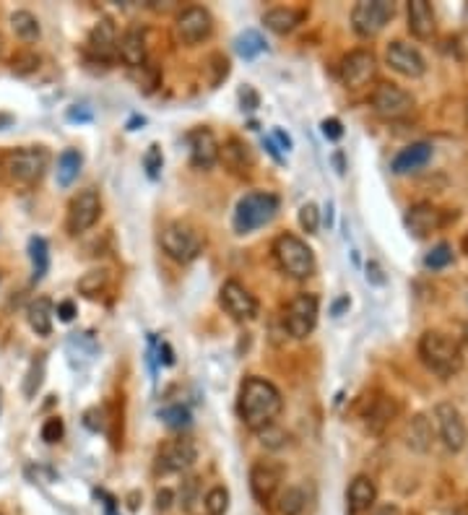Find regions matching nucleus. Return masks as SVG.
Returning <instances> with one entry per match:
<instances>
[{"instance_id":"nucleus-1","label":"nucleus","mask_w":468,"mask_h":515,"mask_svg":"<svg viewBox=\"0 0 468 515\" xmlns=\"http://www.w3.org/2000/svg\"><path fill=\"white\" fill-rule=\"evenodd\" d=\"M284 408V399H282V391L266 380V377H248L242 385H240V399H237V411H240V419L242 424L252 430V432H260L271 424H276L279 414Z\"/></svg>"},{"instance_id":"nucleus-2","label":"nucleus","mask_w":468,"mask_h":515,"mask_svg":"<svg viewBox=\"0 0 468 515\" xmlns=\"http://www.w3.org/2000/svg\"><path fill=\"white\" fill-rule=\"evenodd\" d=\"M419 357L424 368L442 380H450L464 368V352L458 341L440 331H424V336L419 338Z\"/></svg>"},{"instance_id":"nucleus-3","label":"nucleus","mask_w":468,"mask_h":515,"mask_svg":"<svg viewBox=\"0 0 468 515\" xmlns=\"http://www.w3.org/2000/svg\"><path fill=\"white\" fill-rule=\"evenodd\" d=\"M274 258H276L279 268H282L287 276L297 279V281L310 279V276L315 273V268H318L313 248H310L302 237L289 234V232L276 237V242H274Z\"/></svg>"},{"instance_id":"nucleus-4","label":"nucleus","mask_w":468,"mask_h":515,"mask_svg":"<svg viewBox=\"0 0 468 515\" xmlns=\"http://www.w3.org/2000/svg\"><path fill=\"white\" fill-rule=\"evenodd\" d=\"M279 195L274 193H248L245 198H240L234 217H232V226L237 234H250L255 229L271 224L279 214Z\"/></svg>"},{"instance_id":"nucleus-5","label":"nucleus","mask_w":468,"mask_h":515,"mask_svg":"<svg viewBox=\"0 0 468 515\" xmlns=\"http://www.w3.org/2000/svg\"><path fill=\"white\" fill-rule=\"evenodd\" d=\"M50 167V151L44 147H27L11 151L3 162V170L13 185H35L42 180V175Z\"/></svg>"},{"instance_id":"nucleus-6","label":"nucleus","mask_w":468,"mask_h":515,"mask_svg":"<svg viewBox=\"0 0 468 515\" xmlns=\"http://www.w3.org/2000/svg\"><path fill=\"white\" fill-rule=\"evenodd\" d=\"M162 250L178 263H193L203 250V237L185 221H172L159 232Z\"/></svg>"},{"instance_id":"nucleus-7","label":"nucleus","mask_w":468,"mask_h":515,"mask_svg":"<svg viewBox=\"0 0 468 515\" xmlns=\"http://www.w3.org/2000/svg\"><path fill=\"white\" fill-rule=\"evenodd\" d=\"M396 16L393 0H360L352 8V27L360 37H377Z\"/></svg>"},{"instance_id":"nucleus-8","label":"nucleus","mask_w":468,"mask_h":515,"mask_svg":"<svg viewBox=\"0 0 468 515\" xmlns=\"http://www.w3.org/2000/svg\"><path fill=\"white\" fill-rule=\"evenodd\" d=\"M318 315H321V299L315 295H297L287 305L284 313V326L291 338H307L318 326Z\"/></svg>"},{"instance_id":"nucleus-9","label":"nucleus","mask_w":468,"mask_h":515,"mask_svg":"<svg viewBox=\"0 0 468 515\" xmlns=\"http://www.w3.org/2000/svg\"><path fill=\"white\" fill-rule=\"evenodd\" d=\"M211 32H214V19L201 5L185 8L178 16V21H175V39L185 47H195V44L206 42L211 37Z\"/></svg>"},{"instance_id":"nucleus-10","label":"nucleus","mask_w":468,"mask_h":515,"mask_svg":"<svg viewBox=\"0 0 468 515\" xmlns=\"http://www.w3.org/2000/svg\"><path fill=\"white\" fill-rule=\"evenodd\" d=\"M434 424H437L440 440L445 442L448 450L461 453L466 448L468 427L466 422H464V414L456 406L448 404V401L434 406Z\"/></svg>"},{"instance_id":"nucleus-11","label":"nucleus","mask_w":468,"mask_h":515,"mask_svg":"<svg viewBox=\"0 0 468 515\" xmlns=\"http://www.w3.org/2000/svg\"><path fill=\"white\" fill-rule=\"evenodd\" d=\"M102 217V198L97 190H81L78 195H73L68 203V219L66 226L71 234H83L86 229H91Z\"/></svg>"},{"instance_id":"nucleus-12","label":"nucleus","mask_w":468,"mask_h":515,"mask_svg":"<svg viewBox=\"0 0 468 515\" xmlns=\"http://www.w3.org/2000/svg\"><path fill=\"white\" fill-rule=\"evenodd\" d=\"M372 110L385 120H401L414 110V97L396 83H380L369 97Z\"/></svg>"},{"instance_id":"nucleus-13","label":"nucleus","mask_w":468,"mask_h":515,"mask_svg":"<svg viewBox=\"0 0 468 515\" xmlns=\"http://www.w3.org/2000/svg\"><path fill=\"white\" fill-rule=\"evenodd\" d=\"M284 466L276 461H258L250 469V492L260 505H271L282 489Z\"/></svg>"},{"instance_id":"nucleus-14","label":"nucleus","mask_w":468,"mask_h":515,"mask_svg":"<svg viewBox=\"0 0 468 515\" xmlns=\"http://www.w3.org/2000/svg\"><path fill=\"white\" fill-rule=\"evenodd\" d=\"M218 302H221V307L234 318V321H255L258 318V310H260V305H258V299L255 295H250L240 281H234V279H229V281H224L221 284V292H218Z\"/></svg>"},{"instance_id":"nucleus-15","label":"nucleus","mask_w":468,"mask_h":515,"mask_svg":"<svg viewBox=\"0 0 468 515\" xmlns=\"http://www.w3.org/2000/svg\"><path fill=\"white\" fill-rule=\"evenodd\" d=\"M198 458V448L195 442L180 438V440H170L162 445V450L156 453V469L162 474H180L187 471Z\"/></svg>"},{"instance_id":"nucleus-16","label":"nucleus","mask_w":468,"mask_h":515,"mask_svg":"<svg viewBox=\"0 0 468 515\" xmlns=\"http://www.w3.org/2000/svg\"><path fill=\"white\" fill-rule=\"evenodd\" d=\"M375 74H377V58L369 50H352L338 66V75L349 89H360L364 83H369Z\"/></svg>"},{"instance_id":"nucleus-17","label":"nucleus","mask_w":468,"mask_h":515,"mask_svg":"<svg viewBox=\"0 0 468 515\" xmlns=\"http://www.w3.org/2000/svg\"><path fill=\"white\" fill-rule=\"evenodd\" d=\"M385 60H388V66H391L396 74L406 75V78H422V75L427 74V60H424V55H422L411 42H403V39H396V42L388 44Z\"/></svg>"},{"instance_id":"nucleus-18","label":"nucleus","mask_w":468,"mask_h":515,"mask_svg":"<svg viewBox=\"0 0 468 515\" xmlns=\"http://www.w3.org/2000/svg\"><path fill=\"white\" fill-rule=\"evenodd\" d=\"M86 52L91 60L105 63V66L117 58V27L112 24V19H102L94 24V29L89 32V39H86Z\"/></svg>"},{"instance_id":"nucleus-19","label":"nucleus","mask_w":468,"mask_h":515,"mask_svg":"<svg viewBox=\"0 0 468 515\" xmlns=\"http://www.w3.org/2000/svg\"><path fill=\"white\" fill-rule=\"evenodd\" d=\"M448 217L434 209L432 203H414L409 211H406V229L416 237V240H424L430 237L432 232L442 229L445 226Z\"/></svg>"},{"instance_id":"nucleus-20","label":"nucleus","mask_w":468,"mask_h":515,"mask_svg":"<svg viewBox=\"0 0 468 515\" xmlns=\"http://www.w3.org/2000/svg\"><path fill=\"white\" fill-rule=\"evenodd\" d=\"M187 144H190V162L198 167V170H211L218 162V147L217 136L206 128H195L187 133Z\"/></svg>"},{"instance_id":"nucleus-21","label":"nucleus","mask_w":468,"mask_h":515,"mask_svg":"<svg viewBox=\"0 0 468 515\" xmlns=\"http://www.w3.org/2000/svg\"><path fill=\"white\" fill-rule=\"evenodd\" d=\"M432 162V147L419 141V144H409L406 148H401L393 162H391V172L393 175H411L424 170Z\"/></svg>"},{"instance_id":"nucleus-22","label":"nucleus","mask_w":468,"mask_h":515,"mask_svg":"<svg viewBox=\"0 0 468 515\" xmlns=\"http://www.w3.org/2000/svg\"><path fill=\"white\" fill-rule=\"evenodd\" d=\"M117 58L131 68H141L146 66V35L144 29L139 27H131L123 37L117 39Z\"/></svg>"},{"instance_id":"nucleus-23","label":"nucleus","mask_w":468,"mask_h":515,"mask_svg":"<svg viewBox=\"0 0 468 515\" xmlns=\"http://www.w3.org/2000/svg\"><path fill=\"white\" fill-rule=\"evenodd\" d=\"M409 32L416 39L427 42L437 32V19H434L432 3L427 0H411L409 3Z\"/></svg>"},{"instance_id":"nucleus-24","label":"nucleus","mask_w":468,"mask_h":515,"mask_svg":"<svg viewBox=\"0 0 468 515\" xmlns=\"http://www.w3.org/2000/svg\"><path fill=\"white\" fill-rule=\"evenodd\" d=\"M377 500V487L369 477H357L346 489V513L364 515Z\"/></svg>"},{"instance_id":"nucleus-25","label":"nucleus","mask_w":468,"mask_h":515,"mask_svg":"<svg viewBox=\"0 0 468 515\" xmlns=\"http://www.w3.org/2000/svg\"><path fill=\"white\" fill-rule=\"evenodd\" d=\"M403 440H406V445H409L414 453H427L434 442L432 419L424 416V414L411 416L409 424H406V430H403Z\"/></svg>"},{"instance_id":"nucleus-26","label":"nucleus","mask_w":468,"mask_h":515,"mask_svg":"<svg viewBox=\"0 0 468 515\" xmlns=\"http://www.w3.org/2000/svg\"><path fill=\"white\" fill-rule=\"evenodd\" d=\"M305 16H307V11L279 5V8H271V11L263 13V24H266V29H271L276 35H289L305 21Z\"/></svg>"},{"instance_id":"nucleus-27","label":"nucleus","mask_w":468,"mask_h":515,"mask_svg":"<svg viewBox=\"0 0 468 515\" xmlns=\"http://www.w3.org/2000/svg\"><path fill=\"white\" fill-rule=\"evenodd\" d=\"M398 414V406L393 399H388V396H380V399H375L369 408L364 411V424H367V430L372 432V435H380L393 419H396Z\"/></svg>"},{"instance_id":"nucleus-28","label":"nucleus","mask_w":468,"mask_h":515,"mask_svg":"<svg viewBox=\"0 0 468 515\" xmlns=\"http://www.w3.org/2000/svg\"><path fill=\"white\" fill-rule=\"evenodd\" d=\"M27 321L36 336H50L52 333V302L47 297L35 299L27 310Z\"/></svg>"},{"instance_id":"nucleus-29","label":"nucleus","mask_w":468,"mask_h":515,"mask_svg":"<svg viewBox=\"0 0 468 515\" xmlns=\"http://www.w3.org/2000/svg\"><path fill=\"white\" fill-rule=\"evenodd\" d=\"M81 164H83V156L78 148H66L60 156H58V185L60 187H68L75 183L78 172H81Z\"/></svg>"},{"instance_id":"nucleus-30","label":"nucleus","mask_w":468,"mask_h":515,"mask_svg":"<svg viewBox=\"0 0 468 515\" xmlns=\"http://www.w3.org/2000/svg\"><path fill=\"white\" fill-rule=\"evenodd\" d=\"M29 258H32V284H39L50 271V248L44 237L29 240Z\"/></svg>"},{"instance_id":"nucleus-31","label":"nucleus","mask_w":468,"mask_h":515,"mask_svg":"<svg viewBox=\"0 0 468 515\" xmlns=\"http://www.w3.org/2000/svg\"><path fill=\"white\" fill-rule=\"evenodd\" d=\"M218 159H224V164H226L232 172H242V170L250 164V151H248V147H245L240 139H229V141L224 144V148H221Z\"/></svg>"},{"instance_id":"nucleus-32","label":"nucleus","mask_w":468,"mask_h":515,"mask_svg":"<svg viewBox=\"0 0 468 515\" xmlns=\"http://www.w3.org/2000/svg\"><path fill=\"white\" fill-rule=\"evenodd\" d=\"M307 508V495L299 487H287L276 495V511L279 515H302Z\"/></svg>"},{"instance_id":"nucleus-33","label":"nucleus","mask_w":468,"mask_h":515,"mask_svg":"<svg viewBox=\"0 0 468 515\" xmlns=\"http://www.w3.org/2000/svg\"><path fill=\"white\" fill-rule=\"evenodd\" d=\"M11 27L16 32V37H21L24 42H35L39 37V21H36L35 13H29V11L11 13Z\"/></svg>"},{"instance_id":"nucleus-34","label":"nucleus","mask_w":468,"mask_h":515,"mask_svg":"<svg viewBox=\"0 0 468 515\" xmlns=\"http://www.w3.org/2000/svg\"><path fill=\"white\" fill-rule=\"evenodd\" d=\"M234 50H237L240 58L252 60V58H258L260 52H266V39L260 37L255 29H245L240 37L234 39Z\"/></svg>"},{"instance_id":"nucleus-35","label":"nucleus","mask_w":468,"mask_h":515,"mask_svg":"<svg viewBox=\"0 0 468 515\" xmlns=\"http://www.w3.org/2000/svg\"><path fill=\"white\" fill-rule=\"evenodd\" d=\"M109 276L107 271H86L81 279H78V292L83 297H97L99 292H105Z\"/></svg>"},{"instance_id":"nucleus-36","label":"nucleus","mask_w":468,"mask_h":515,"mask_svg":"<svg viewBox=\"0 0 468 515\" xmlns=\"http://www.w3.org/2000/svg\"><path fill=\"white\" fill-rule=\"evenodd\" d=\"M159 419H162V422H164L170 430H182V427H190V422H193V416H190L187 406H182V404L164 406V408L159 411Z\"/></svg>"},{"instance_id":"nucleus-37","label":"nucleus","mask_w":468,"mask_h":515,"mask_svg":"<svg viewBox=\"0 0 468 515\" xmlns=\"http://www.w3.org/2000/svg\"><path fill=\"white\" fill-rule=\"evenodd\" d=\"M203 508H206L209 515H226V511H229V492L224 487L209 489V495L203 500Z\"/></svg>"},{"instance_id":"nucleus-38","label":"nucleus","mask_w":468,"mask_h":515,"mask_svg":"<svg viewBox=\"0 0 468 515\" xmlns=\"http://www.w3.org/2000/svg\"><path fill=\"white\" fill-rule=\"evenodd\" d=\"M39 68V55L32 50H21L11 58V71L16 75H29Z\"/></svg>"},{"instance_id":"nucleus-39","label":"nucleus","mask_w":468,"mask_h":515,"mask_svg":"<svg viewBox=\"0 0 468 515\" xmlns=\"http://www.w3.org/2000/svg\"><path fill=\"white\" fill-rule=\"evenodd\" d=\"M453 263V248L448 242H440L434 245L432 250L424 256V265L432 268V271H440V268H448Z\"/></svg>"},{"instance_id":"nucleus-40","label":"nucleus","mask_w":468,"mask_h":515,"mask_svg":"<svg viewBox=\"0 0 468 515\" xmlns=\"http://www.w3.org/2000/svg\"><path fill=\"white\" fill-rule=\"evenodd\" d=\"M42 380H44V357H36L29 372H27V380H24V396L27 399H35L36 391L42 388Z\"/></svg>"},{"instance_id":"nucleus-41","label":"nucleus","mask_w":468,"mask_h":515,"mask_svg":"<svg viewBox=\"0 0 468 515\" xmlns=\"http://www.w3.org/2000/svg\"><path fill=\"white\" fill-rule=\"evenodd\" d=\"M162 167H164V156H162V148L159 144H151L144 154V170L151 180H156L162 175Z\"/></svg>"},{"instance_id":"nucleus-42","label":"nucleus","mask_w":468,"mask_h":515,"mask_svg":"<svg viewBox=\"0 0 468 515\" xmlns=\"http://www.w3.org/2000/svg\"><path fill=\"white\" fill-rule=\"evenodd\" d=\"M258 438L260 442L268 448V450H279V448H284L289 442V435L282 430V427H276V424H271V427H266V430H260L258 432Z\"/></svg>"},{"instance_id":"nucleus-43","label":"nucleus","mask_w":468,"mask_h":515,"mask_svg":"<svg viewBox=\"0 0 468 515\" xmlns=\"http://www.w3.org/2000/svg\"><path fill=\"white\" fill-rule=\"evenodd\" d=\"M299 226L307 232V234H318V226H321V211L315 203H305L299 209Z\"/></svg>"},{"instance_id":"nucleus-44","label":"nucleus","mask_w":468,"mask_h":515,"mask_svg":"<svg viewBox=\"0 0 468 515\" xmlns=\"http://www.w3.org/2000/svg\"><path fill=\"white\" fill-rule=\"evenodd\" d=\"M63 435H66V424H63L60 416H50V419L42 424V440L44 442L55 445V442L63 440Z\"/></svg>"},{"instance_id":"nucleus-45","label":"nucleus","mask_w":468,"mask_h":515,"mask_svg":"<svg viewBox=\"0 0 468 515\" xmlns=\"http://www.w3.org/2000/svg\"><path fill=\"white\" fill-rule=\"evenodd\" d=\"M321 131H323V136L328 141H341L344 139V123L338 117H325L323 123H321Z\"/></svg>"},{"instance_id":"nucleus-46","label":"nucleus","mask_w":468,"mask_h":515,"mask_svg":"<svg viewBox=\"0 0 468 515\" xmlns=\"http://www.w3.org/2000/svg\"><path fill=\"white\" fill-rule=\"evenodd\" d=\"M240 105H242V110H258L260 107V94L252 86H242L240 89Z\"/></svg>"},{"instance_id":"nucleus-47","label":"nucleus","mask_w":468,"mask_h":515,"mask_svg":"<svg viewBox=\"0 0 468 515\" xmlns=\"http://www.w3.org/2000/svg\"><path fill=\"white\" fill-rule=\"evenodd\" d=\"M105 414L99 411V408H89V411H83V424H86V430H91V432H99L102 427H105V419H102Z\"/></svg>"},{"instance_id":"nucleus-48","label":"nucleus","mask_w":468,"mask_h":515,"mask_svg":"<svg viewBox=\"0 0 468 515\" xmlns=\"http://www.w3.org/2000/svg\"><path fill=\"white\" fill-rule=\"evenodd\" d=\"M175 503V492L172 489H159L156 492V511H170Z\"/></svg>"},{"instance_id":"nucleus-49","label":"nucleus","mask_w":468,"mask_h":515,"mask_svg":"<svg viewBox=\"0 0 468 515\" xmlns=\"http://www.w3.org/2000/svg\"><path fill=\"white\" fill-rule=\"evenodd\" d=\"M75 315H78V310H75V305H73L71 299H66V302L58 305V318H60L63 323H71Z\"/></svg>"},{"instance_id":"nucleus-50","label":"nucleus","mask_w":468,"mask_h":515,"mask_svg":"<svg viewBox=\"0 0 468 515\" xmlns=\"http://www.w3.org/2000/svg\"><path fill=\"white\" fill-rule=\"evenodd\" d=\"M367 281H372V284H385V276H383V271H380V265H377L375 260L367 263Z\"/></svg>"},{"instance_id":"nucleus-51","label":"nucleus","mask_w":468,"mask_h":515,"mask_svg":"<svg viewBox=\"0 0 468 515\" xmlns=\"http://www.w3.org/2000/svg\"><path fill=\"white\" fill-rule=\"evenodd\" d=\"M349 305H352V299H349V295L338 297V299H336V302L330 305V315H333V318H341V315H344V313L349 310Z\"/></svg>"},{"instance_id":"nucleus-52","label":"nucleus","mask_w":468,"mask_h":515,"mask_svg":"<svg viewBox=\"0 0 468 515\" xmlns=\"http://www.w3.org/2000/svg\"><path fill=\"white\" fill-rule=\"evenodd\" d=\"M159 362L167 365V368L175 365V354H172V346H170V344H162V346H159Z\"/></svg>"},{"instance_id":"nucleus-53","label":"nucleus","mask_w":468,"mask_h":515,"mask_svg":"<svg viewBox=\"0 0 468 515\" xmlns=\"http://www.w3.org/2000/svg\"><path fill=\"white\" fill-rule=\"evenodd\" d=\"M274 139H276V141L282 144V148H284V151H291V139H289V136L284 133V131H282V128H276V131H274Z\"/></svg>"},{"instance_id":"nucleus-54","label":"nucleus","mask_w":468,"mask_h":515,"mask_svg":"<svg viewBox=\"0 0 468 515\" xmlns=\"http://www.w3.org/2000/svg\"><path fill=\"white\" fill-rule=\"evenodd\" d=\"M263 147L268 148V154H271L276 162H284V156L279 154V148H276V144H274V139H266V141H263Z\"/></svg>"},{"instance_id":"nucleus-55","label":"nucleus","mask_w":468,"mask_h":515,"mask_svg":"<svg viewBox=\"0 0 468 515\" xmlns=\"http://www.w3.org/2000/svg\"><path fill=\"white\" fill-rule=\"evenodd\" d=\"M11 125H13V115L11 112H0V131H5Z\"/></svg>"},{"instance_id":"nucleus-56","label":"nucleus","mask_w":468,"mask_h":515,"mask_svg":"<svg viewBox=\"0 0 468 515\" xmlns=\"http://www.w3.org/2000/svg\"><path fill=\"white\" fill-rule=\"evenodd\" d=\"M71 120H91V112H81V110H71L68 112Z\"/></svg>"},{"instance_id":"nucleus-57","label":"nucleus","mask_w":468,"mask_h":515,"mask_svg":"<svg viewBox=\"0 0 468 515\" xmlns=\"http://www.w3.org/2000/svg\"><path fill=\"white\" fill-rule=\"evenodd\" d=\"M325 224H328V226L333 224V203H330V201L325 203Z\"/></svg>"},{"instance_id":"nucleus-58","label":"nucleus","mask_w":468,"mask_h":515,"mask_svg":"<svg viewBox=\"0 0 468 515\" xmlns=\"http://www.w3.org/2000/svg\"><path fill=\"white\" fill-rule=\"evenodd\" d=\"M144 123H146L144 117L133 115V117H131V123H128V131H136V125H144Z\"/></svg>"},{"instance_id":"nucleus-59","label":"nucleus","mask_w":468,"mask_h":515,"mask_svg":"<svg viewBox=\"0 0 468 515\" xmlns=\"http://www.w3.org/2000/svg\"><path fill=\"white\" fill-rule=\"evenodd\" d=\"M333 162H336V167H338V175H344V172H346V170H344V156H341V154H336V156H333Z\"/></svg>"},{"instance_id":"nucleus-60","label":"nucleus","mask_w":468,"mask_h":515,"mask_svg":"<svg viewBox=\"0 0 468 515\" xmlns=\"http://www.w3.org/2000/svg\"><path fill=\"white\" fill-rule=\"evenodd\" d=\"M461 248H464V253L468 256V232H466V237H464V242H461Z\"/></svg>"},{"instance_id":"nucleus-61","label":"nucleus","mask_w":468,"mask_h":515,"mask_svg":"<svg viewBox=\"0 0 468 515\" xmlns=\"http://www.w3.org/2000/svg\"><path fill=\"white\" fill-rule=\"evenodd\" d=\"M453 515H468V511H466V508H461V511H456Z\"/></svg>"},{"instance_id":"nucleus-62","label":"nucleus","mask_w":468,"mask_h":515,"mask_svg":"<svg viewBox=\"0 0 468 515\" xmlns=\"http://www.w3.org/2000/svg\"><path fill=\"white\" fill-rule=\"evenodd\" d=\"M0 47H3V39H0Z\"/></svg>"}]
</instances>
